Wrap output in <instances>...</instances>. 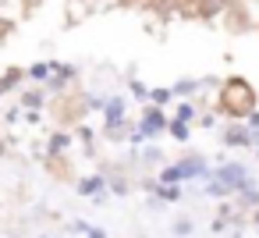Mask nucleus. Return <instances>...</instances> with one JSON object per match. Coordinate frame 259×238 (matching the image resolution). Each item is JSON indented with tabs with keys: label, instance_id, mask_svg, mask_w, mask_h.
<instances>
[{
	"label": "nucleus",
	"instance_id": "20e7f679",
	"mask_svg": "<svg viewBox=\"0 0 259 238\" xmlns=\"http://www.w3.org/2000/svg\"><path fill=\"white\" fill-rule=\"evenodd\" d=\"M245 139H248V132H245V128H234V132L227 135V142H245Z\"/></svg>",
	"mask_w": 259,
	"mask_h": 238
},
{
	"label": "nucleus",
	"instance_id": "0eeeda50",
	"mask_svg": "<svg viewBox=\"0 0 259 238\" xmlns=\"http://www.w3.org/2000/svg\"><path fill=\"white\" fill-rule=\"evenodd\" d=\"M252 128H259V114H252Z\"/></svg>",
	"mask_w": 259,
	"mask_h": 238
},
{
	"label": "nucleus",
	"instance_id": "7ed1b4c3",
	"mask_svg": "<svg viewBox=\"0 0 259 238\" xmlns=\"http://www.w3.org/2000/svg\"><path fill=\"white\" fill-rule=\"evenodd\" d=\"M220 178H227V185H238V188L245 185V171H241V167H224Z\"/></svg>",
	"mask_w": 259,
	"mask_h": 238
},
{
	"label": "nucleus",
	"instance_id": "f257e3e1",
	"mask_svg": "<svg viewBox=\"0 0 259 238\" xmlns=\"http://www.w3.org/2000/svg\"><path fill=\"white\" fill-rule=\"evenodd\" d=\"M220 110L231 117H252L255 114V89L245 78H227L220 89Z\"/></svg>",
	"mask_w": 259,
	"mask_h": 238
},
{
	"label": "nucleus",
	"instance_id": "f03ea898",
	"mask_svg": "<svg viewBox=\"0 0 259 238\" xmlns=\"http://www.w3.org/2000/svg\"><path fill=\"white\" fill-rule=\"evenodd\" d=\"M160 128H163V114L160 110H149L142 117V132H160Z\"/></svg>",
	"mask_w": 259,
	"mask_h": 238
},
{
	"label": "nucleus",
	"instance_id": "39448f33",
	"mask_svg": "<svg viewBox=\"0 0 259 238\" xmlns=\"http://www.w3.org/2000/svg\"><path fill=\"white\" fill-rule=\"evenodd\" d=\"M149 96H153V100H156V103H167V100H170V93H167V89H153V93H149Z\"/></svg>",
	"mask_w": 259,
	"mask_h": 238
},
{
	"label": "nucleus",
	"instance_id": "423d86ee",
	"mask_svg": "<svg viewBox=\"0 0 259 238\" xmlns=\"http://www.w3.org/2000/svg\"><path fill=\"white\" fill-rule=\"evenodd\" d=\"M170 132H174V139H185V135H188V128H185L181 121H174V125H170Z\"/></svg>",
	"mask_w": 259,
	"mask_h": 238
}]
</instances>
